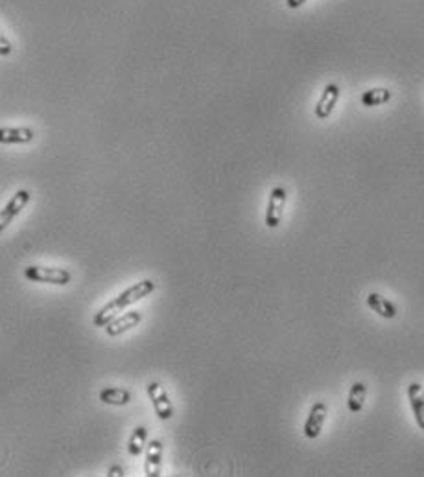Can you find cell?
<instances>
[{
  "mask_svg": "<svg viewBox=\"0 0 424 477\" xmlns=\"http://www.w3.org/2000/svg\"><path fill=\"white\" fill-rule=\"evenodd\" d=\"M155 282L151 279H144L135 282L133 286H130L127 289H124L120 295H116L115 299L109 300L106 306H101L96 312V315L92 317V324L98 328H106L107 324L111 323L113 319H116L120 315V312H124L125 308H130L131 304L139 303V300L146 299L154 293Z\"/></svg>",
  "mask_w": 424,
  "mask_h": 477,
  "instance_id": "obj_1",
  "label": "cell"
},
{
  "mask_svg": "<svg viewBox=\"0 0 424 477\" xmlns=\"http://www.w3.org/2000/svg\"><path fill=\"white\" fill-rule=\"evenodd\" d=\"M25 276L32 282L52 286H67L73 275L65 267H50V265H28L25 269Z\"/></svg>",
  "mask_w": 424,
  "mask_h": 477,
  "instance_id": "obj_2",
  "label": "cell"
},
{
  "mask_svg": "<svg viewBox=\"0 0 424 477\" xmlns=\"http://www.w3.org/2000/svg\"><path fill=\"white\" fill-rule=\"evenodd\" d=\"M286 199H288V192L282 186H275L270 192V199H268V207H266V216L264 222L266 227L270 229H277L282 222V216H285L286 208Z\"/></svg>",
  "mask_w": 424,
  "mask_h": 477,
  "instance_id": "obj_3",
  "label": "cell"
},
{
  "mask_svg": "<svg viewBox=\"0 0 424 477\" xmlns=\"http://www.w3.org/2000/svg\"><path fill=\"white\" fill-rule=\"evenodd\" d=\"M146 393L150 396L155 414H157L161 420H170L174 416V405H172V400H170L166 389L161 386L159 381H150L148 387H146Z\"/></svg>",
  "mask_w": 424,
  "mask_h": 477,
  "instance_id": "obj_4",
  "label": "cell"
},
{
  "mask_svg": "<svg viewBox=\"0 0 424 477\" xmlns=\"http://www.w3.org/2000/svg\"><path fill=\"white\" fill-rule=\"evenodd\" d=\"M32 201V192L30 190H17V192L11 196V199L6 203V207L2 208L0 212V231H4L6 227L13 222L15 217L23 212V208H26V205Z\"/></svg>",
  "mask_w": 424,
  "mask_h": 477,
  "instance_id": "obj_5",
  "label": "cell"
},
{
  "mask_svg": "<svg viewBox=\"0 0 424 477\" xmlns=\"http://www.w3.org/2000/svg\"><path fill=\"white\" fill-rule=\"evenodd\" d=\"M328 407L325 402H316L312 405V409L308 413V419L304 422V437L308 439H318L321 435V429L325 426V420H327Z\"/></svg>",
  "mask_w": 424,
  "mask_h": 477,
  "instance_id": "obj_6",
  "label": "cell"
},
{
  "mask_svg": "<svg viewBox=\"0 0 424 477\" xmlns=\"http://www.w3.org/2000/svg\"><path fill=\"white\" fill-rule=\"evenodd\" d=\"M337 100H339V87H337L336 83H328L327 87L323 89V92H321V98L316 103V109H313L316 118L327 120L328 116L332 115Z\"/></svg>",
  "mask_w": 424,
  "mask_h": 477,
  "instance_id": "obj_7",
  "label": "cell"
},
{
  "mask_svg": "<svg viewBox=\"0 0 424 477\" xmlns=\"http://www.w3.org/2000/svg\"><path fill=\"white\" fill-rule=\"evenodd\" d=\"M163 450H164V444L161 439L150 440V444L146 446L144 472L148 477L161 476V466H163Z\"/></svg>",
  "mask_w": 424,
  "mask_h": 477,
  "instance_id": "obj_8",
  "label": "cell"
},
{
  "mask_svg": "<svg viewBox=\"0 0 424 477\" xmlns=\"http://www.w3.org/2000/svg\"><path fill=\"white\" fill-rule=\"evenodd\" d=\"M140 321H142V315L137 310L135 312H127V314L113 319L111 323L106 326V333L109 338H116V336H122V333L130 332L135 326H139Z\"/></svg>",
  "mask_w": 424,
  "mask_h": 477,
  "instance_id": "obj_9",
  "label": "cell"
},
{
  "mask_svg": "<svg viewBox=\"0 0 424 477\" xmlns=\"http://www.w3.org/2000/svg\"><path fill=\"white\" fill-rule=\"evenodd\" d=\"M35 139V133L32 127H2L0 129V142L6 146L10 144H28Z\"/></svg>",
  "mask_w": 424,
  "mask_h": 477,
  "instance_id": "obj_10",
  "label": "cell"
},
{
  "mask_svg": "<svg viewBox=\"0 0 424 477\" xmlns=\"http://www.w3.org/2000/svg\"><path fill=\"white\" fill-rule=\"evenodd\" d=\"M367 306L375 312L376 315H380L384 319H395L397 314H399V310L389 299H386L384 295L380 293H369L367 295Z\"/></svg>",
  "mask_w": 424,
  "mask_h": 477,
  "instance_id": "obj_11",
  "label": "cell"
},
{
  "mask_svg": "<svg viewBox=\"0 0 424 477\" xmlns=\"http://www.w3.org/2000/svg\"><path fill=\"white\" fill-rule=\"evenodd\" d=\"M408 400H410L411 411H413L415 422L424 431V393L420 383L413 381L408 386Z\"/></svg>",
  "mask_w": 424,
  "mask_h": 477,
  "instance_id": "obj_12",
  "label": "cell"
},
{
  "mask_svg": "<svg viewBox=\"0 0 424 477\" xmlns=\"http://www.w3.org/2000/svg\"><path fill=\"white\" fill-rule=\"evenodd\" d=\"M100 402L107 405H127L131 402V393L124 387H106L100 390Z\"/></svg>",
  "mask_w": 424,
  "mask_h": 477,
  "instance_id": "obj_13",
  "label": "cell"
},
{
  "mask_svg": "<svg viewBox=\"0 0 424 477\" xmlns=\"http://www.w3.org/2000/svg\"><path fill=\"white\" fill-rule=\"evenodd\" d=\"M366 396H367V386L363 381H354L351 386L347 396V407L351 413H360L366 405Z\"/></svg>",
  "mask_w": 424,
  "mask_h": 477,
  "instance_id": "obj_14",
  "label": "cell"
},
{
  "mask_svg": "<svg viewBox=\"0 0 424 477\" xmlns=\"http://www.w3.org/2000/svg\"><path fill=\"white\" fill-rule=\"evenodd\" d=\"M146 446H148V429H146L144 426H137V428L131 431L130 443H127V452H130V455H133V457H139V455H142Z\"/></svg>",
  "mask_w": 424,
  "mask_h": 477,
  "instance_id": "obj_15",
  "label": "cell"
},
{
  "mask_svg": "<svg viewBox=\"0 0 424 477\" xmlns=\"http://www.w3.org/2000/svg\"><path fill=\"white\" fill-rule=\"evenodd\" d=\"M391 91L386 87H375V89H369V91H366L360 96V101H362V106L366 107H378V106H384V103H387V101L391 100Z\"/></svg>",
  "mask_w": 424,
  "mask_h": 477,
  "instance_id": "obj_16",
  "label": "cell"
},
{
  "mask_svg": "<svg viewBox=\"0 0 424 477\" xmlns=\"http://www.w3.org/2000/svg\"><path fill=\"white\" fill-rule=\"evenodd\" d=\"M11 52H13V46H11L10 39L6 37V35H0V53H2V58L10 56Z\"/></svg>",
  "mask_w": 424,
  "mask_h": 477,
  "instance_id": "obj_17",
  "label": "cell"
},
{
  "mask_svg": "<svg viewBox=\"0 0 424 477\" xmlns=\"http://www.w3.org/2000/svg\"><path fill=\"white\" fill-rule=\"evenodd\" d=\"M124 476V468L115 464V466L109 468V472H107V477H122Z\"/></svg>",
  "mask_w": 424,
  "mask_h": 477,
  "instance_id": "obj_18",
  "label": "cell"
},
{
  "mask_svg": "<svg viewBox=\"0 0 424 477\" xmlns=\"http://www.w3.org/2000/svg\"><path fill=\"white\" fill-rule=\"evenodd\" d=\"M304 2H308V0H286V6H288L289 10H297Z\"/></svg>",
  "mask_w": 424,
  "mask_h": 477,
  "instance_id": "obj_19",
  "label": "cell"
}]
</instances>
